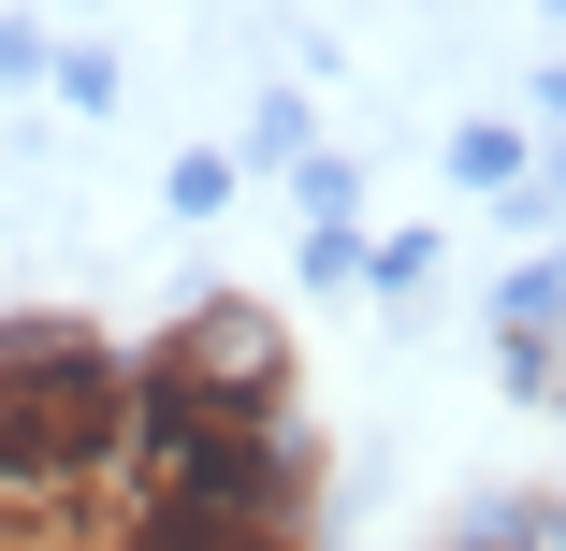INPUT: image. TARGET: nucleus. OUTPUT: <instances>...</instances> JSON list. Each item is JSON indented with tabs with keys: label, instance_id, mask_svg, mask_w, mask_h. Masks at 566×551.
Returning a JSON list of instances; mask_svg holds the SVG:
<instances>
[{
	"label": "nucleus",
	"instance_id": "1",
	"mask_svg": "<svg viewBox=\"0 0 566 551\" xmlns=\"http://www.w3.org/2000/svg\"><path fill=\"white\" fill-rule=\"evenodd\" d=\"M132 465L189 508L305 522V435H291V349L262 305H203L132 363Z\"/></svg>",
	"mask_w": 566,
	"mask_h": 551
},
{
	"label": "nucleus",
	"instance_id": "2",
	"mask_svg": "<svg viewBox=\"0 0 566 551\" xmlns=\"http://www.w3.org/2000/svg\"><path fill=\"white\" fill-rule=\"evenodd\" d=\"M132 451V363L87 319H0V508H59Z\"/></svg>",
	"mask_w": 566,
	"mask_h": 551
},
{
	"label": "nucleus",
	"instance_id": "3",
	"mask_svg": "<svg viewBox=\"0 0 566 551\" xmlns=\"http://www.w3.org/2000/svg\"><path fill=\"white\" fill-rule=\"evenodd\" d=\"M102 551H305V522H262V508H189V494H146L117 508Z\"/></svg>",
	"mask_w": 566,
	"mask_h": 551
}]
</instances>
